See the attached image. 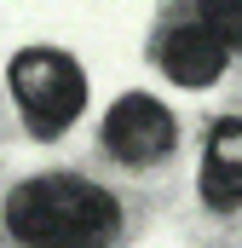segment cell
<instances>
[{"label":"cell","instance_id":"1","mask_svg":"<svg viewBox=\"0 0 242 248\" xmlns=\"http://www.w3.org/2000/svg\"><path fill=\"white\" fill-rule=\"evenodd\" d=\"M6 225L23 248H104L121 231V202L81 173H41L6 196Z\"/></svg>","mask_w":242,"mask_h":248},{"label":"cell","instance_id":"2","mask_svg":"<svg viewBox=\"0 0 242 248\" xmlns=\"http://www.w3.org/2000/svg\"><path fill=\"white\" fill-rule=\"evenodd\" d=\"M6 81H12V104H17V116L35 127L41 139H52L63 127L81 122V110H87V75H81V63L58 52V46H23L12 69H6Z\"/></svg>","mask_w":242,"mask_h":248},{"label":"cell","instance_id":"3","mask_svg":"<svg viewBox=\"0 0 242 248\" xmlns=\"http://www.w3.org/2000/svg\"><path fill=\"white\" fill-rule=\"evenodd\" d=\"M173 110L162 104V98H150V93H127L110 104V116H104V150L127 162V168H150V162H162L167 150H173Z\"/></svg>","mask_w":242,"mask_h":248},{"label":"cell","instance_id":"4","mask_svg":"<svg viewBox=\"0 0 242 248\" xmlns=\"http://www.w3.org/2000/svg\"><path fill=\"white\" fill-rule=\"evenodd\" d=\"M225 58H231V46L196 17V23H179V29H167L162 35V46H156V63H162V75L173 81V87H213L219 75H225Z\"/></svg>","mask_w":242,"mask_h":248},{"label":"cell","instance_id":"5","mask_svg":"<svg viewBox=\"0 0 242 248\" xmlns=\"http://www.w3.org/2000/svg\"><path fill=\"white\" fill-rule=\"evenodd\" d=\"M202 202L242 208V122H219L202 144Z\"/></svg>","mask_w":242,"mask_h":248},{"label":"cell","instance_id":"6","mask_svg":"<svg viewBox=\"0 0 242 248\" xmlns=\"http://www.w3.org/2000/svg\"><path fill=\"white\" fill-rule=\"evenodd\" d=\"M196 17H202L231 52H242V0H196Z\"/></svg>","mask_w":242,"mask_h":248}]
</instances>
